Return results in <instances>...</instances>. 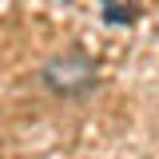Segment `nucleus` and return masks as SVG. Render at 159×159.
<instances>
[{
	"label": "nucleus",
	"mask_w": 159,
	"mask_h": 159,
	"mask_svg": "<svg viewBox=\"0 0 159 159\" xmlns=\"http://www.w3.org/2000/svg\"><path fill=\"white\" fill-rule=\"evenodd\" d=\"M40 80H44L48 92H56L64 99H76V96H88L99 84V68L84 48H68V52H60V56H52L44 64Z\"/></svg>",
	"instance_id": "1"
},
{
	"label": "nucleus",
	"mask_w": 159,
	"mask_h": 159,
	"mask_svg": "<svg viewBox=\"0 0 159 159\" xmlns=\"http://www.w3.org/2000/svg\"><path fill=\"white\" fill-rule=\"evenodd\" d=\"M107 24H135L139 20V0H99Z\"/></svg>",
	"instance_id": "2"
}]
</instances>
